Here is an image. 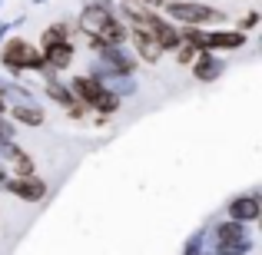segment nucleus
<instances>
[{
    "instance_id": "1",
    "label": "nucleus",
    "mask_w": 262,
    "mask_h": 255,
    "mask_svg": "<svg viewBox=\"0 0 262 255\" xmlns=\"http://www.w3.org/2000/svg\"><path fill=\"white\" fill-rule=\"evenodd\" d=\"M169 13L179 20H186V24H203V20H219L216 10H209V7H199V4H173L169 7Z\"/></svg>"
},
{
    "instance_id": "2",
    "label": "nucleus",
    "mask_w": 262,
    "mask_h": 255,
    "mask_svg": "<svg viewBox=\"0 0 262 255\" xmlns=\"http://www.w3.org/2000/svg\"><path fill=\"white\" fill-rule=\"evenodd\" d=\"M136 43H140V50H143V57L146 60H160V53H163V47L156 43L149 33H143V30H136Z\"/></svg>"
},
{
    "instance_id": "3",
    "label": "nucleus",
    "mask_w": 262,
    "mask_h": 255,
    "mask_svg": "<svg viewBox=\"0 0 262 255\" xmlns=\"http://www.w3.org/2000/svg\"><path fill=\"white\" fill-rule=\"evenodd\" d=\"M13 189H17L20 196H27V199H37L40 192H43V186H24V182H17V186H13Z\"/></svg>"
},
{
    "instance_id": "4",
    "label": "nucleus",
    "mask_w": 262,
    "mask_h": 255,
    "mask_svg": "<svg viewBox=\"0 0 262 255\" xmlns=\"http://www.w3.org/2000/svg\"><path fill=\"white\" fill-rule=\"evenodd\" d=\"M17 116L24 123H40V113H37V109H17Z\"/></svg>"
},
{
    "instance_id": "5",
    "label": "nucleus",
    "mask_w": 262,
    "mask_h": 255,
    "mask_svg": "<svg viewBox=\"0 0 262 255\" xmlns=\"http://www.w3.org/2000/svg\"><path fill=\"white\" fill-rule=\"evenodd\" d=\"M146 4H160V0H146Z\"/></svg>"
}]
</instances>
